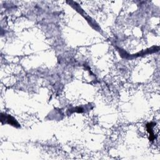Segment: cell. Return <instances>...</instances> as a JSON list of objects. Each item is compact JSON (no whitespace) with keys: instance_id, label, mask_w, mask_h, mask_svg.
Masks as SVG:
<instances>
[{"instance_id":"1","label":"cell","mask_w":160,"mask_h":160,"mask_svg":"<svg viewBox=\"0 0 160 160\" xmlns=\"http://www.w3.org/2000/svg\"><path fill=\"white\" fill-rule=\"evenodd\" d=\"M4 121L6 123H8L9 124H11L12 126H14L15 127H19V125L18 122L16 121V119L12 117L10 115H3L2 114L1 115V121Z\"/></svg>"}]
</instances>
